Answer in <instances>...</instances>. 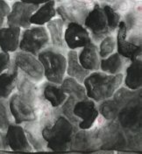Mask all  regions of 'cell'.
Here are the masks:
<instances>
[{"mask_svg":"<svg viewBox=\"0 0 142 154\" xmlns=\"http://www.w3.org/2000/svg\"><path fill=\"white\" fill-rule=\"evenodd\" d=\"M12 122L13 118L10 111L8 100L0 99V130L5 131Z\"/></svg>","mask_w":142,"mask_h":154,"instance_id":"obj_35","label":"cell"},{"mask_svg":"<svg viewBox=\"0 0 142 154\" xmlns=\"http://www.w3.org/2000/svg\"><path fill=\"white\" fill-rule=\"evenodd\" d=\"M10 111L12 116L13 122L22 125L38 119L39 109L24 100L17 92H13L8 99Z\"/></svg>","mask_w":142,"mask_h":154,"instance_id":"obj_10","label":"cell"},{"mask_svg":"<svg viewBox=\"0 0 142 154\" xmlns=\"http://www.w3.org/2000/svg\"><path fill=\"white\" fill-rule=\"evenodd\" d=\"M21 125L23 126L25 133L33 150L34 152H47V143L42 137L41 125L39 122V119L26 122Z\"/></svg>","mask_w":142,"mask_h":154,"instance_id":"obj_21","label":"cell"},{"mask_svg":"<svg viewBox=\"0 0 142 154\" xmlns=\"http://www.w3.org/2000/svg\"><path fill=\"white\" fill-rule=\"evenodd\" d=\"M40 95L54 108H59L65 102L68 95L63 92L60 84L43 81L39 83Z\"/></svg>","mask_w":142,"mask_h":154,"instance_id":"obj_20","label":"cell"},{"mask_svg":"<svg viewBox=\"0 0 142 154\" xmlns=\"http://www.w3.org/2000/svg\"><path fill=\"white\" fill-rule=\"evenodd\" d=\"M104 117L98 116L95 125L87 130L78 129L73 137L70 151L75 152H95L101 148L100 126L104 122Z\"/></svg>","mask_w":142,"mask_h":154,"instance_id":"obj_6","label":"cell"},{"mask_svg":"<svg viewBox=\"0 0 142 154\" xmlns=\"http://www.w3.org/2000/svg\"><path fill=\"white\" fill-rule=\"evenodd\" d=\"M77 54L80 64L85 69L90 72L99 70L101 58L99 56L97 44L91 41L84 48H80Z\"/></svg>","mask_w":142,"mask_h":154,"instance_id":"obj_19","label":"cell"},{"mask_svg":"<svg viewBox=\"0 0 142 154\" xmlns=\"http://www.w3.org/2000/svg\"><path fill=\"white\" fill-rule=\"evenodd\" d=\"M38 7L39 5L27 4L20 0L14 2L6 19L7 26L19 27L21 29L30 27L32 26L30 18Z\"/></svg>","mask_w":142,"mask_h":154,"instance_id":"obj_12","label":"cell"},{"mask_svg":"<svg viewBox=\"0 0 142 154\" xmlns=\"http://www.w3.org/2000/svg\"><path fill=\"white\" fill-rule=\"evenodd\" d=\"M55 3H62V2H63V1H66V0H55Z\"/></svg>","mask_w":142,"mask_h":154,"instance_id":"obj_42","label":"cell"},{"mask_svg":"<svg viewBox=\"0 0 142 154\" xmlns=\"http://www.w3.org/2000/svg\"><path fill=\"white\" fill-rule=\"evenodd\" d=\"M12 62V58L10 53L1 51L0 52V74L7 70Z\"/></svg>","mask_w":142,"mask_h":154,"instance_id":"obj_37","label":"cell"},{"mask_svg":"<svg viewBox=\"0 0 142 154\" xmlns=\"http://www.w3.org/2000/svg\"><path fill=\"white\" fill-rule=\"evenodd\" d=\"M78 50H68L67 51V67L66 75L72 77L83 83L87 75L90 73L89 70L83 67L78 60Z\"/></svg>","mask_w":142,"mask_h":154,"instance_id":"obj_27","label":"cell"},{"mask_svg":"<svg viewBox=\"0 0 142 154\" xmlns=\"http://www.w3.org/2000/svg\"><path fill=\"white\" fill-rule=\"evenodd\" d=\"M74 114L79 119L78 128L87 130L95 125L99 112L97 110L96 103L87 97L84 100L76 101L74 106Z\"/></svg>","mask_w":142,"mask_h":154,"instance_id":"obj_14","label":"cell"},{"mask_svg":"<svg viewBox=\"0 0 142 154\" xmlns=\"http://www.w3.org/2000/svg\"><path fill=\"white\" fill-rule=\"evenodd\" d=\"M9 1H12V0H9Z\"/></svg>","mask_w":142,"mask_h":154,"instance_id":"obj_43","label":"cell"},{"mask_svg":"<svg viewBox=\"0 0 142 154\" xmlns=\"http://www.w3.org/2000/svg\"><path fill=\"white\" fill-rule=\"evenodd\" d=\"M37 57L42 64L45 79L61 84L66 75L67 51L49 45L39 53Z\"/></svg>","mask_w":142,"mask_h":154,"instance_id":"obj_3","label":"cell"},{"mask_svg":"<svg viewBox=\"0 0 142 154\" xmlns=\"http://www.w3.org/2000/svg\"><path fill=\"white\" fill-rule=\"evenodd\" d=\"M11 58L19 71L25 74L31 80L39 84L44 81L45 77L43 67L36 55L18 50L13 53Z\"/></svg>","mask_w":142,"mask_h":154,"instance_id":"obj_9","label":"cell"},{"mask_svg":"<svg viewBox=\"0 0 142 154\" xmlns=\"http://www.w3.org/2000/svg\"><path fill=\"white\" fill-rule=\"evenodd\" d=\"M90 7L77 0H66L58 3L56 13L66 26L68 23H78L84 25Z\"/></svg>","mask_w":142,"mask_h":154,"instance_id":"obj_11","label":"cell"},{"mask_svg":"<svg viewBox=\"0 0 142 154\" xmlns=\"http://www.w3.org/2000/svg\"><path fill=\"white\" fill-rule=\"evenodd\" d=\"M5 137L10 150L22 152H33L21 125L12 122L5 131Z\"/></svg>","mask_w":142,"mask_h":154,"instance_id":"obj_17","label":"cell"},{"mask_svg":"<svg viewBox=\"0 0 142 154\" xmlns=\"http://www.w3.org/2000/svg\"><path fill=\"white\" fill-rule=\"evenodd\" d=\"M100 4H101V6L104 10L110 32H111V34H114V33H116V31L118 29V24H119V22L121 21V19H122L121 14L118 11L114 9L111 5H109L107 3H103V2L100 3Z\"/></svg>","mask_w":142,"mask_h":154,"instance_id":"obj_32","label":"cell"},{"mask_svg":"<svg viewBox=\"0 0 142 154\" xmlns=\"http://www.w3.org/2000/svg\"><path fill=\"white\" fill-rule=\"evenodd\" d=\"M124 74L109 75L100 70L90 72L83 82L87 96L96 103L111 98L123 84Z\"/></svg>","mask_w":142,"mask_h":154,"instance_id":"obj_2","label":"cell"},{"mask_svg":"<svg viewBox=\"0 0 142 154\" xmlns=\"http://www.w3.org/2000/svg\"><path fill=\"white\" fill-rule=\"evenodd\" d=\"M56 15V3L55 0H49L39 5L31 16L30 22L34 26H45L51 19H55Z\"/></svg>","mask_w":142,"mask_h":154,"instance_id":"obj_28","label":"cell"},{"mask_svg":"<svg viewBox=\"0 0 142 154\" xmlns=\"http://www.w3.org/2000/svg\"><path fill=\"white\" fill-rule=\"evenodd\" d=\"M76 102V100L75 98H73L72 96H68L65 102L60 107V109H61L62 114L68 120H69L72 124L78 126L79 119L74 114V106H75Z\"/></svg>","mask_w":142,"mask_h":154,"instance_id":"obj_34","label":"cell"},{"mask_svg":"<svg viewBox=\"0 0 142 154\" xmlns=\"http://www.w3.org/2000/svg\"><path fill=\"white\" fill-rule=\"evenodd\" d=\"M84 26L89 31L92 41L96 44H98L105 36L111 34L104 10L98 1H96L89 11Z\"/></svg>","mask_w":142,"mask_h":154,"instance_id":"obj_8","label":"cell"},{"mask_svg":"<svg viewBox=\"0 0 142 154\" xmlns=\"http://www.w3.org/2000/svg\"><path fill=\"white\" fill-rule=\"evenodd\" d=\"M96 107H97L99 115L102 117H104L107 121L116 120L118 111L120 109V108L117 105V103L114 102V100L112 97L97 103Z\"/></svg>","mask_w":142,"mask_h":154,"instance_id":"obj_30","label":"cell"},{"mask_svg":"<svg viewBox=\"0 0 142 154\" xmlns=\"http://www.w3.org/2000/svg\"><path fill=\"white\" fill-rule=\"evenodd\" d=\"M130 60L122 57L118 52H114L111 55L100 60L99 70L109 75L123 74Z\"/></svg>","mask_w":142,"mask_h":154,"instance_id":"obj_25","label":"cell"},{"mask_svg":"<svg viewBox=\"0 0 142 154\" xmlns=\"http://www.w3.org/2000/svg\"><path fill=\"white\" fill-rule=\"evenodd\" d=\"M77 1L85 4L88 6H90V8H92V6L94 5V4L96 3V0H77Z\"/></svg>","mask_w":142,"mask_h":154,"instance_id":"obj_40","label":"cell"},{"mask_svg":"<svg viewBox=\"0 0 142 154\" xmlns=\"http://www.w3.org/2000/svg\"><path fill=\"white\" fill-rule=\"evenodd\" d=\"M50 45V38L45 26L32 25L28 28L21 30L19 50L33 55Z\"/></svg>","mask_w":142,"mask_h":154,"instance_id":"obj_4","label":"cell"},{"mask_svg":"<svg viewBox=\"0 0 142 154\" xmlns=\"http://www.w3.org/2000/svg\"><path fill=\"white\" fill-rule=\"evenodd\" d=\"M64 41L69 50H78L92 41L89 31L84 25L68 23L64 29Z\"/></svg>","mask_w":142,"mask_h":154,"instance_id":"obj_15","label":"cell"},{"mask_svg":"<svg viewBox=\"0 0 142 154\" xmlns=\"http://www.w3.org/2000/svg\"><path fill=\"white\" fill-rule=\"evenodd\" d=\"M10 148L6 141L5 131L0 130V151H9Z\"/></svg>","mask_w":142,"mask_h":154,"instance_id":"obj_38","label":"cell"},{"mask_svg":"<svg viewBox=\"0 0 142 154\" xmlns=\"http://www.w3.org/2000/svg\"><path fill=\"white\" fill-rule=\"evenodd\" d=\"M78 129L77 125L72 124L60 111L48 125L41 128L42 137L47 143V151H70L73 137Z\"/></svg>","mask_w":142,"mask_h":154,"instance_id":"obj_1","label":"cell"},{"mask_svg":"<svg viewBox=\"0 0 142 154\" xmlns=\"http://www.w3.org/2000/svg\"><path fill=\"white\" fill-rule=\"evenodd\" d=\"M11 7L5 0H0V29L6 24V19L9 14Z\"/></svg>","mask_w":142,"mask_h":154,"instance_id":"obj_36","label":"cell"},{"mask_svg":"<svg viewBox=\"0 0 142 154\" xmlns=\"http://www.w3.org/2000/svg\"><path fill=\"white\" fill-rule=\"evenodd\" d=\"M16 89H17L16 92L24 100H26L29 103L39 109V104L41 97L39 85V83L31 80L29 77L27 76L19 70Z\"/></svg>","mask_w":142,"mask_h":154,"instance_id":"obj_16","label":"cell"},{"mask_svg":"<svg viewBox=\"0 0 142 154\" xmlns=\"http://www.w3.org/2000/svg\"><path fill=\"white\" fill-rule=\"evenodd\" d=\"M116 41H117V52L129 60L137 58H142L141 46L135 45L126 39V27L123 20L118 24L116 31Z\"/></svg>","mask_w":142,"mask_h":154,"instance_id":"obj_18","label":"cell"},{"mask_svg":"<svg viewBox=\"0 0 142 154\" xmlns=\"http://www.w3.org/2000/svg\"><path fill=\"white\" fill-rule=\"evenodd\" d=\"M141 69L142 58L131 60L125 69L124 86L132 90L140 89L142 87Z\"/></svg>","mask_w":142,"mask_h":154,"instance_id":"obj_22","label":"cell"},{"mask_svg":"<svg viewBox=\"0 0 142 154\" xmlns=\"http://www.w3.org/2000/svg\"><path fill=\"white\" fill-rule=\"evenodd\" d=\"M141 94V88L138 90H132L129 89L125 86L119 87L112 96V98L114 100V102L117 103V105L119 108L123 107L126 103H128L130 101H132L133 98H135L137 96Z\"/></svg>","mask_w":142,"mask_h":154,"instance_id":"obj_31","label":"cell"},{"mask_svg":"<svg viewBox=\"0 0 142 154\" xmlns=\"http://www.w3.org/2000/svg\"><path fill=\"white\" fill-rule=\"evenodd\" d=\"M21 28L4 26L0 29V50L14 53L19 50Z\"/></svg>","mask_w":142,"mask_h":154,"instance_id":"obj_24","label":"cell"},{"mask_svg":"<svg viewBox=\"0 0 142 154\" xmlns=\"http://www.w3.org/2000/svg\"><path fill=\"white\" fill-rule=\"evenodd\" d=\"M24 3H27V4H30V5H40L44 3H46L49 0H20Z\"/></svg>","mask_w":142,"mask_h":154,"instance_id":"obj_39","label":"cell"},{"mask_svg":"<svg viewBox=\"0 0 142 154\" xmlns=\"http://www.w3.org/2000/svg\"><path fill=\"white\" fill-rule=\"evenodd\" d=\"M126 27V39L138 46H141V5L136 3L121 17Z\"/></svg>","mask_w":142,"mask_h":154,"instance_id":"obj_13","label":"cell"},{"mask_svg":"<svg viewBox=\"0 0 142 154\" xmlns=\"http://www.w3.org/2000/svg\"><path fill=\"white\" fill-rule=\"evenodd\" d=\"M46 28L47 30L50 45L61 50L68 51L65 41H64V23L60 18L51 19L46 24Z\"/></svg>","mask_w":142,"mask_h":154,"instance_id":"obj_26","label":"cell"},{"mask_svg":"<svg viewBox=\"0 0 142 154\" xmlns=\"http://www.w3.org/2000/svg\"><path fill=\"white\" fill-rule=\"evenodd\" d=\"M60 85L64 93L72 96L76 101H81L88 97L84 85L72 77L65 75Z\"/></svg>","mask_w":142,"mask_h":154,"instance_id":"obj_29","label":"cell"},{"mask_svg":"<svg viewBox=\"0 0 142 154\" xmlns=\"http://www.w3.org/2000/svg\"><path fill=\"white\" fill-rule=\"evenodd\" d=\"M19 68L12 61L10 67L0 74V99L8 100L16 89Z\"/></svg>","mask_w":142,"mask_h":154,"instance_id":"obj_23","label":"cell"},{"mask_svg":"<svg viewBox=\"0 0 142 154\" xmlns=\"http://www.w3.org/2000/svg\"><path fill=\"white\" fill-rule=\"evenodd\" d=\"M141 94L120 108L117 121L126 131L141 132Z\"/></svg>","mask_w":142,"mask_h":154,"instance_id":"obj_7","label":"cell"},{"mask_svg":"<svg viewBox=\"0 0 142 154\" xmlns=\"http://www.w3.org/2000/svg\"><path fill=\"white\" fill-rule=\"evenodd\" d=\"M98 53L101 59L106 58L116 52L117 49V41H116V35L109 34L105 36L98 44Z\"/></svg>","mask_w":142,"mask_h":154,"instance_id":"obj_33","label":"cell"},{"mask_svg":"<svg viewBox=\"0 0 142 154\" xmlns=\"http://www.w3.org/2000/svg\"><path fill=\"white\" fill-rule=\"evenodd\" d=\"M100 1V3H107V4H109V5H114L116 2H118V0H99Z\"/></svg>","mask_w":142,"mask_h":154,"instance_id":"obj_41","label":"cell"},{"mask_svg":"<svg viewBox=\"0 0 142 154\" xmlns=\"http://www.w3.org/2000/svg\"><path fill=\"white\" fill-rule=\"evenodd\" d=\"M101 148L112 151L127 150L126 132L117 120H104L100 126Z\"/></svg>","mask_w":142,"mask_h":154,"instance_id":"obj_5","label":"cell"}]
</instances>
